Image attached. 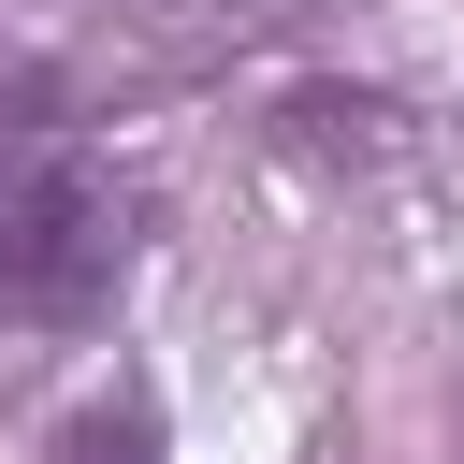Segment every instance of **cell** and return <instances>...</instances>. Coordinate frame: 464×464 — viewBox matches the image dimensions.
<instances>
[{"instance_id": "obj_1", "label": "cell", "mask_w": 464, "mask_h": 464, "mask_svg": "<svg viewBox=\"0 0 464 464\" xmlns=\"http://www.w3.org/2000/svg\"><path fill=\"white\" fill-rule=\"evenodd\" d=\"M160 188L87 130V102L14 58L0 72V334H116L145 290Z\"/></svg>"}, {"instance_id": "obj_4", "label": "cell", "mask_w": 464, "mask_h": 464, "mask_svg": "<svg viewBox=\"0 0 464 464\" xmlns=\"http://www.w3.org/2000/svg\"><path fill=\"white\" fill-rule=\"evenodd\" d=\"M44 464H174V420H160L145 377H102V392L44 435Z\"/></svg>"}, {"instance_id": "obj_3", "label": "cell", "mask_w": 464, "mask_h": 464, "mask_svg": "<svg viewBox=\"0 0 464 464\" xmlns=\"http://www.w3.org/2000/svg\"><path fill=\"white\" fill-rule=\"evenodd\" d=\"M145 58H174V72H218V58H261V44H290L304 14H334V0H102Z\"/></svg>"}, {"instance_id": "obj_2", "label": "cell", "mask_w": 464, "mask_h": 464, "mask_svg": "<svg viewBox=\"0 0 464 464\" xmlns=\"http://www.w3.org/2000/svg\"><path fill=\"white\" fill-rule=\"evenodd\" d=\"M276 160H304V174H392V160H420V102L406 87H362V72H304V87H276Z\"/></svg>"}]
</instances>
